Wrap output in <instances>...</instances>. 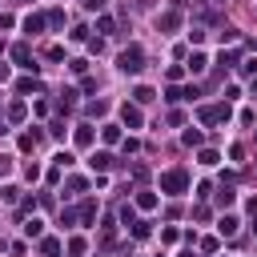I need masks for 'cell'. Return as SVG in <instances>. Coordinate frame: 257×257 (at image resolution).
Instances as JSON below:
<instances>
[{"label": "cell", "instance_id": "1", "mask_svg": "<svg viewBox=\"0 0 257 257\" xmlns=\"http://www.w3.org/2000/svg\"><path fill=\"white\" fill-rule=\"evenodd\" d=\"M116 68H120V72H128V76H133V72H141V68H145V48H141V44H128V48L116 56Z\"/></svg>", "mask_w": 257, "mask_h": 257}, {"label": "cell", "instance_id": "2", "mask_svg": "<svg viewBox=\"0 0 257 257\" xmlns=\"http://www.w3.org/2000/svg\"><path fill=\"white\" fill-rule=\"evenodd\" d=\"M185 189H189V173H185V169H169V173H161V193L177 197V193H185Z\"/></svg>", "mask_w": 257, "mask_h": 257}, {"label": "cell", "instance_id": "3", "mask_svg": "<svg viewBox=\"0 0 257 257\" xmlns=\"http://www.w3.org/2000/svg\"><path fill=\"white\" fill-rule=\"evenodd\" d=\"M205 124H217V120H229V104H205L201 112H197Z\"/></svg>", "mask_w": 257, "mask_h": 257}, {"label": "cell", "instance_id": "4", "mask_svg": "<svg viewBox=\"0 0 257 257\" xmlns=\"http://www.w3.org/2000/svg\"><path fill=\"white\" fill-rule=\"evenodd\" d=\"M88 169H92V173H108V169H112V153H108V149L92 153V157H88Z\"/></svg>", "mask_w": 257, "mask_h": 257}, {"label": "cell", "instance_id": "5", "mask_svg": "<svg viewBox=\"0 0 257 257\" xmlns=\"http://www.w3.org/2000/svg\"><path fill=\"white\" fill-rule=\"evenodd\" d=\"M120 120H124L128 128H141V124H145V116H141V104H124V108H120Z\"/></svg>", "mask_w": 257, "mask_h": 257}, {"label": "cell", "instance_id": "6", "mask_svg": "<svg viewBox=\"0 0 257 257\" xmlns=\"http://www.w3.org/2000/svg\"><path fill=\"white\" fill-rule=\"evenodd\" d=\"M12 60H16L20 68H32V72H36V64H32V48H28V44H16V48H12Z\"/></svg>", "mask_w": 257, "mask_h": 257}, {"label": "cell", "instance_id": "7", "mask_svg": "<svg viewBox=\"0 0 257 257\" xmlns=\"http://www.w3.org/2000/svg\"><path fill=\"white\" fill-rule=\"evenodd\" d=\"M44 24H48V16H40V12H32V16H24V32H28V36H36V32H40Z\"/></svg>", "mask_w": 257, "mask_h": 257}, {"label": "cell", "instance_id": "8", "mask_svg": "<svg viewBox=\"0 0 257 257\" xmlns=\"http://www.w3.org/2000/svg\"><path fill=\"white\" fill-rule=\"evenodd\" d=\"M177 24H181V16H177V12H161V16H157V28H161V32H173Z\"/></svg>", "mask_w": 257, "mask_h": 257}, {"label": "cell", "instance_id": "9", "mask_svg": "<svg viewBox=\"0 0 257 257\" xmlns=\"http://www.w3.org/2000/svg\"><path fill=\"white\" fill-rule=\"evenodd\" d=\"M133 100H137V104H153V100H157V92H153L149 84H137V88H133Z\"/></svg>", "mask_w": 257, "mask_h": 257}, {"label": "cell", "instance_id": "10", "mask_svg": "<svg viewBox=\"0 0 257 257\" xmlns=\"http://www.w3.org/2000/svg\"><path fill=\"white\" fill-rule=\"evenodd\" d=\"M92 217H96V201H84V205L76 209V221H80V225H88Z\"/></svg>", "mask_w": 257, "mask_h": 257}, {"label": "cell", "instance_id": "11", "mask_svg": "<svg viewBox=\"0 0 257 257\" xmlns=\"http://www.w3.org/2000/svg\"><path fill=\"white\" fill-rule=\"evenodd\" d=\"M76 145H80V149L92 145V124H76Z\"/></svg>", "mask_w": 257, "mask_h": 257}, {"label": "cell", "instance_id": "12", "mask_svg": "<svg viewBox=\"0 0 257 257\" xmlns=\"http://www.w3.org/2000/svg\"><path fill=\"white\" fill-rule=\"evenodd\" d=\"M137 209H157V193L141 189V193H137Z\"/></svg>", "mask_w": 257, "mask_h": 257}, {"label": "cell", "instance_id": "13", "mask_svg": "<svg viewBox=\"0 0 257 257\" xmlns=\"http://www.w3.org/2000/svg\"><path fill=\"white\" fill-rule=\"evenodd\" d=\"M205 64H209L205 52H193V56H189V72H205Z\"/></svg>", "mask_w": 257, "mask_h": 257}, {"label": "cell", "instance_id": "14", "mask_svg": "<svg viewBox=\"0 0 257 257\" xmlns=\"http://www.w3.org/2000/svg\"><path fill=\"white\" fill-rule=\"evenodd\" d=\"M16 88H20V92H40V80H36V76H20Z\"/></svg>", "mask_w": 257, "mask_h": 257}, {"label": "cell", "instance_id": "15", "mask_svg": "<svg viewBox=\"0 0 257 257\" xmlns=\"http://www.w3.org/2000/svg\"><path fill=\"white\" fill-rule=\"evenodd\" d=\"M100 137H104V145H116V141H120V124H104Z\"/></svg>", "mask_w": 257, "mask_h": 257}, {"label": "cell", "instance_id": "16", "mask_svg": "<svg viewBox=\"0 0 257 257\" xmlns=\"http://www.w3.org/2000/svg\"><path fill=\"white\" fill-rule=\"evenodd\" d=\"M197 161H201L205 169H213V165H217L221 157H217V149H201V153H197Z\"/></svg>", "mask_w": 257, "mask_h": 257}, {"label": "cell", "instance_id": "17", "mask_svg": "<svg viewBox=\"0 0 257 257\" xmlns=\"http://www.w3.org/2000/svg\"><path fill=\"white\" fill-rule=\"evenodd\" d=\"M237 225H241L237 217H221V225H217V229H221L225 237H233V233H237Z\"/></svg>", "mask_w": 257, "mask_h": 257}, {"label": "cell", "instance_id": "18", "mask_svg": "<svg viewBox=\"0 0 257 257\" xmlns=\"http://www.w3.org/2000/svg\"><path fill=\"white\" fill-rule=\"evenodd\" d=\"M24 112H28V108H24V100H16V104L8 108V120H16V124H20V120H24Z\"/></svg>", "mask_w": 257, "mask_h": 257}, {"label": "cell", "instance_id": "19", "mask_svg": "<svg viewBox=\"0 0 257 257\" xmlns=\"http://www.w3.org/2000/svg\"><path fill=\"white\" fill-rule=\"evenodd\" d=\"M181 141H185V145H189V149H193V145H201V141H205V137H201V128H185V137H181Z\"/></svg>", "mask_w": 257, "mask_h": 257}, {"label": "cell", "instance_id": "20", "mask_svg": "<svg viewBox=\"0 0 257 257\" xmlns=\"http://www.w3.org/2000/svg\"><path fill=\"white\" fill-rule=\"evenodd\" d=\"M40 145V133H20V149H36Z\"/></svg>", "mask_w": 257, "mask_h": 257}, {"label": "cell", "instance_id": "21", "mask_svg": "<svg viewBox=\"0 0 257 257\" xmlns=\"http://www.w3.org/2000/svg\"><path fill=\"white\" fill-rule=\"evenodd\" d=\"M0 197H4L8 205H16V201H20V189H16V185H4V189H0Z\"/></svg>", "mask_w": 257, "mask_h": 257}, {"label": "cell", "instance_id": "22", "mask_svg": "<svg viewBox=\"0 0 257 257\" xmlns=\"http://www.w3.org/2000/svg\"><path fill=\"white\" fill-rule=\"evenodd\" d=\"M149 233H153V229H149V221H133V237H137V241H145Z\"/></svg>", "mask_w": 257, "mask_h": 257}, {"label": "cell", "instance_id": "23", "mask_svg": "<svg viewBox=\"0 0 257 257\" xmlns=\"http://www.w3.org/2000/svg\"><path fill=\"white\" fill-rule=\"evenodd\" d=\"M40 249H44L48 257H56V253H60V241H56V237H44V241H40Z\"/></svg>", "mask_w": 257, "mask_h": 257}, {"label": "cell", "instance_id": "24", "mask_svg": "<svg viewBox=\"0 0 257 257\" xmlns=\"http://www.w3.org/2000/svg\"><path fill=\"white\" fill-rule=\"evenodd\" d=\"M84 249H88V245H84V237H68V253H72V257H80Z\"/></svg>", "mask_w": 257, "mask_h": 257}, {"label": "cell", "instance_id": "25", "mask_svg": "<svg viewBox=\"0 0 257 257\" xmlns=\"http://www.w3.org/2000/svg\"><path fill=\"white\" fill-rule=\"evenodd\" d=\"M48 24H52V28H64V12L52 8V12H48Z\"/></svg>", "mask_w": 257, "mask_h": 257}, {"label": "cell", "instance_id": "26", "mask_svg": "<svg viewBox=\"0 0 257 257\" xmlns=\"http://www.w3.org/2000/svg\"><path fill=\"white\" fill-rule=\"evenodd\" d=\"M217 64H221V68H237V52H221Z\"/></svg>", "mask_w": 257, "mask_h": 257}, {"label": "cell", "instance_id": "27", "mask_svg": "<svg viewBox=\"0 0 257 257\" xmlns=\"http://www.w3.org/2000/svg\"><path fill=\"white\" fill-rule=\"evenodd\" d=\"M233 197H237V193H233V189H229V185H225V189H221V193H217V205H233Z\"/></svg>", "mask_w": 257, "mask_h": 257}, {"label": "cell", "instance_id": "28", "mask_svg": "<svg viewBox=\"0 0 257 257\" xmlns=\"http://www.w3.org/2000/svg\"><path fill=\"white\" fill-rule=\"evenodd\" d=\"M24 233H28V237H40V233H44V225H40V221H36V217H32V221H28V225H24Z\"/></svg>", "mask_w": 257, "mask_h": 257}, {"label": "cell", "instance_id": "29", "mask_svg": "<svg viewBox=\"0 0 257 257\" xmlns=\"http://www.w3.org/2000/svg\"><path fill=\"white\" fill-rule=\"evenodd\" d=\"M104 112H108V104H104V100H96V104H88V116H104Z\"/></svg>", "mask_w": 257, "mask_h": 257}, {"label": "cell", "instance_id": "30", "mask_svg": "<svg viewBox=\"0 0 257 257\" xmlns=\"http://www.w3.org/2000/svg\"><path fill=\"white\" fill-rule=\"evenodd\" d=\"M60 225H64V229L76 225V209H64V213H60Z\"/></svg>", "mask_w": 257, "mask_h": 257}, {"label": "cell", "instance_id": "31", "mask_svg": "<svg viewBox=\"0 0 257 257\" xmlns=\"http://www.w3.org/2000/svg\"><path fill=\"white\" fill-rule=\"evenodd\" d=\"M60 96H64V100H60V104H64V108H68V104H76V88H64V92H60Z\"/></svg>", "mask_w": 257, "mask_h": 257}, {"label": "cell", "instance_id": "32", "mask_svg": "<svg viewBox=\"0 0 257 257\" xmlns=\"http://www.w3.org/2000/svg\"><path fill=\"white\" fill-rule=\"evenodd\" d=\"M84 189V177H68V193H80Z\"/></svg>", "mask_w": 257, "mask_h": 257}, {"label": "cell", "instance_id": "33", "mask_svg": "<svg viewBox=\"0 0 257 257\" xmlns=\"http://www.w3.org/2000/svg\"><path fill=\"white\" fill-rule=\"evenodd\" d=\"M8 173H12V157H4V153H0V177H8Z\"/></svg>", "mask_w": 257, "mask_h": 257}, {"label": "cell", "instance_id": "34", "mask_svg": "<svg viewBox=\"0 0 257 257\" xmlns=\"http://www.w3.org/2000/svg\"><path fill=\"white\" fill-rule=\"evenodd\" d=\"M237 68H241V72L249 76V72H257V60H245V64H237Z\"/></svg>", "mask_w": 257, "mask_h": 257}, {"label": "cell", "instance_id": "35", "mask_svg": "<svg viewBox=\"0 0 257 257\" xmlns=\"http://www.w3.org/2000/svg\"><path fill=\"white\" fill-rule=\"evenodd\" d=\"M8 76H12V68H8V64H0V84H4Z\"/></svg>", "mask_w": 257, "mask_h": 257}, {"label": "cell", "instance_id": "36", "mask_svg": "<svg viewBox=\"0 0 257 257\" xmlns=\"http://www.w3.org/2000/svg\"><path fill=\"white\" fill-rule=\"evenodd\" d=\"M84 4H88V8H100V4H104V0H84Z\"/></svg>", "mask_w": 257, "mask_h": 257}, {"label": "cell", "instance_id": "37", "mask_svg": "<svg viewBox=\"0 0 257 257\" xmlns=\"http://www.w3.org/2000/svg\"><path fill=\"white\" fill-rule=\"evenodd\" d=\"M253 92H257V76H253Z\"/></svg>", "mask_w": 257, "mask_h": 257}, {"label": "cell", "instance_id": "38", "mask_svg": "<svg viewBox=\"0 0 257 257\" xmlns=\"http://www.w3.org/2000/svg\"><path fill=\"white\" fill-rule=\"evenodd\" d=\"M217 4H225V0H217Z\"/></svg>", "mask_w": 257, "mask_h": 257}, {"label": "cell", "instance_id": "39", "mask_svg": "<svg viewBox=\"0 0 257 257\" xmlns=\"http://www.w3.org/2000/svg\"><path fill=\"white\" fill-rule=\"evenodd\" d=\"M0 116H4V112H0Z\"/></svg>", "mask_w": 257, "mask_h": 257}]
</instances>
